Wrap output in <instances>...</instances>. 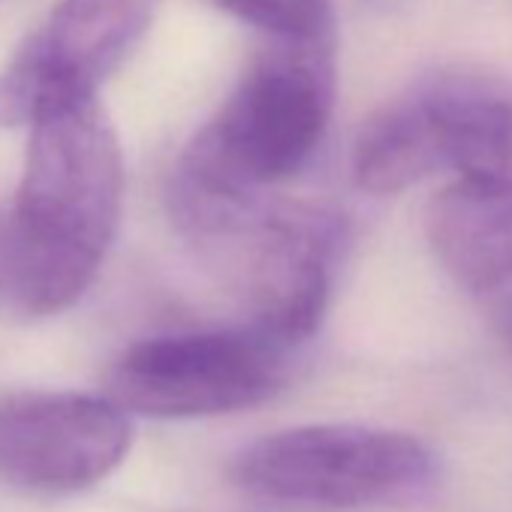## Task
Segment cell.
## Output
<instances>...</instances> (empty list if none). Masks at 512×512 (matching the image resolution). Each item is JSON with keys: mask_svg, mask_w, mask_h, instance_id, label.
I'll return each instance as SVG.
<instances>
[{"mask_svg": "<svg viewBox=\"0 0 512 512\" xmlns=\"http://www.w3.org/2000/svg\"><path fill=\"white\" fill-rule=\"evenodd\" d=\"M232 473L241 488L275 503L353 509L422 491L434 455L404 431L302 425L250 443Z\"/></svg>", "mask_w": 512, "mask_h": 512, "instance_id": "cell-5", "label": "cell"}, {"mask_svg": "<svg viewBox=\"0 0 512 512\" xmlns=\"http://www.w3.org/2000/svg\"><path fill=\"white\" fill-rule=\"evenodd\" d=\"M127 410L109 395L19 392L0 398V482L73 494L106 479L130 452Z\"/></svg>", "mask_w": 512, "mask_h": 512, "instance_id": "cell-8", "label": "cell"}, {"mask_svg": "<svg viewBox=\"0 0 512 512\" xmlns=\"http://www.w3.org/2000/svg\"><path fill=\"white\" fill-rule=\"evenodd\" d=\"M449 169V124L437 85L383 106L353 145V178L374 196L404 193Z\"/></svg>", "mask_w": 512, "mask_h": 512, "instance_id": "cell-9", "label": "cell"}, {"mask_svg": "<svg viewBox=\"0 0 512 512\" xmlns=\"http://www.w3.org/2000/svg\"><path fill=\"white\" fill-rule=\"evenodd\" d=\"M160 0H58L0 70V127L91 100L148 34Z\"/></svg>", "mask_w": 512, "mask_h": 512, "instance_id": "cell-6", "label": "cell"}, {"mask_svg": "<svg viewBox=\"0 0 512 512\" xmlns=\"http://www.w3.org/2000/svg\"><path fill=\"white\" fill-rule=\"evenodd\" d=\"M296 347L256 323L157 335L127 347L106 374V395L148 419H202L278 395Z\"/></svg>", "mask_w": 512, "mask_h": 512, "instance_id": "cell-4", "label": "cell"}, {"mask_svg": "<svg viewBox=\"0 0 512 512\" xmlns=\"http://www.w3.org/2000/svg\"><path fill=\"white\" fill-rule=\"evenodd\" d=\"M455 181L425 211V232L446 275L470 290L491 293L512 284V100L485 94L470 115Z\"/></svg>", "mask_w": 512, "mask_h": 512, "instance_id": "cell-7", "label": "cell"}, {"mask_svg": "<svg viewBox=\"0 0 512 512\" xmlns=\"http://www.w3.org/2000/svg\"><path fill=\"white\" fill-rule=\"evenodd\" d=\"M214 4L266 37L308 40L335 34L329 0H214Z\"/></svg>", "mask_w": 512, "mask_h": 512, "instance_id": "cell-10", "label": "cell"}, {"mask_svg": "<svg viewBox=\"0 0 512 512\" xmlns=\"http://www.w3.org/2000/svg\"><path fill=\"white\" fill-rule=\"evenodd\" d=\"M329 37H269L217 115L178 157L169 193L266 190L302 172L326 139L338 52Z\"/></svg>", "mask_w": 512, "mask_h": 512, "instance_id": "cell-2", "label": "cell"}, {"mask_svg": "<svg viewBox=\"0 0 512 512\" xmlns=\"http://www.w3.org/2000/svg\"><path fill=\"white\" fill-rule=\"evenodd\" d=\"M22 181L0 223V308L46 320L97 281L124 205V154L97 97L28 127Z\"/></svg>", "mask_w": 512, "mask_h": 512, "instance_id": "cell-1", "label": "cell"}, {"mask_svg": "<svg viewBox=\"0 0 512 512\" xmlns=\"http://www.w3.org/2000/svg\"><path fill=\"white\" fill-rule=\"evenodd\" d=\"M175 226L247 296L250 323L290 347L311 341L326 317L344 223L323 205L229 196H169Z\"/></svg>", "mask_w": 512, "mask_h": 512, "instance_id": "cell-3", "label": "cell"}]
</instances>
